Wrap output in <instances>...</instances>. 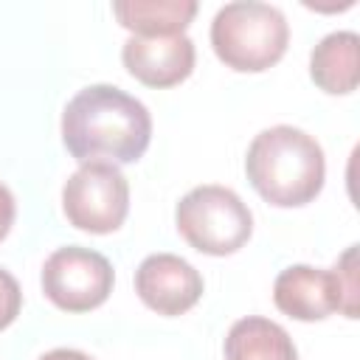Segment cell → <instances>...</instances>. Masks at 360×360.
Returning a JSON list of instances; mask_svg holds the SVG:
<instances>
[{
    "mask_svg": "<svg viewBox=\"0 0 360 360\" xmlns=\"http://www.w3.org/2000/svg\"><path fill=\"white\" fill-rule=\"evenodd\" d=\"M39 360H93V357L84 354V352H79V349H51Z\"/></svg>",
    "mask_w": 360,
    "mask_h": 360,
    "instance_id": "obj_15",
    "label": "cell"
},
{
    "mask_svg": "<svg viewBox=\"0 0 360 360\" xmlns=\"http://www.w3.org/2000/svg\"><path fill=\"white\" fill-rule=\"evenodd\" d=\"M14 217H17V202H14V194L8 186L0 183V242L8 236L11 225H14Z\"/></svg>",
    "mask_w": 360,
    "mask_h": 360,
    "instance_id": "obj_14",
    "label": "cell"
},
{
    "mask_svg": "<svg viewBox=\"0 0 360 360\" xmlns=\"http://www.w3.org/2000/svg\"><path fill=\"white\" fill-rule=\"evenodd\" d=\"M121 62L132 79L146 87H174L194 70V42L180 37H129L121 48Z\"/></svg>",
    "mask_w": 360,
    "mask_h": 360,
    "instance_id": "obj_9",
    "label": "cell"
},
{
    "mask_svg": "<svg viewBox=\"0 0 360 360\" xmlns=\"http://www.w3.org/2000/svg\"><path fill=\"white\" fill-rule=\"evenodd\" d=\"M225 360H298V352L281 323L248 315L228 329Z\"/></svg>",
    "mask_w": 360,
    "mask_h": 360,
    "instance_id": "obj_12",
    "label": "cell"
},
{
    "mask_svg": "<svg viewBox=\"0 0 360 360\" xmlns=\"http://www.w3.org/2000/svg\"><path fill=\"white\" fill-rule=\"evenodd\" d=\"M62 211L79 231L112 233L129 214V183L112 163H82L62 186Z\"/></svg>",
    "mask_w": 360,
    "mask_h": 360,
    "instance_id": "obj_6",
    "label": "cell"
},
{
    "mask_svg": "<svg viewBox=\"0 0 360 360\" xmlns=\"http://www.w3.org/2000/svg\"><path fill=\"white\" fill-rule=\"evenodd\" d=\"M245 174L256 194L276 208L312 202L326 180L321 143L290 124H276L253 135L245 155Z\"/></svg>",
    "mask_w": 360,
    "mask_h": 360,
    "instance_id": "obj_2",
    "label": "cell"
},
{
    "mask_svg": "<svg viewBox=\"0 0 360 360\" xmlns=\"http://www.w3.org/2000/svg\"><path fill=\"white\" fill-rule=\"evenodd\" d=\"M22 309V290L17 278L0 267V332L8 329Z\"/></svg>",
    "mask_w": 360,
    "mask_h": 360,
    "instance_id": "obj_13",
    "label": "cell"
},
{
    "mask_svg": "<svg viewBox=\"0 0 360 360\" xmlns=\"http://www.w3.org/2000/svg\"><path fill=\"white\" fill-rule=\"evenodd\" d=\"M42 292L65 312H90L101 307L115 284L112 264L98 250L68 245L56 248L42 264Z\"/></svg>",
    "mask_w": 360,
    "mask_h": 360,
    "instance_id": "obj_7",
    "label": "cell"
},
{
    "mask_svg": "<svg viewBox=\"0 0 360 360\" xmlns=\"http://www.w3.org/2000/svg\"><path fill=\"white\" fill-rule=\"evenodd\" d=\"M309 76L329 96H349L360 82V37L354 31L326 34L309 53Z\"/></svg>",
    "mask_w": 360,
    "mask_h": 360,
    "instance_id": "obj_10",
    "label": "cell"
},
{
    "mask_svg": "<svg viewBox=\"0 0 360 360\" xmlns=\"http://www.w3.org/2000/svg\"><path fill=\"white\" fill-rule=\"evenodd\" d=\"M115 20L132 37H180L197 14L194 0H115Z\"/></svg>",
    "mask_w": 360,
    "mask_h": 360,
    "instance_id": "obj_11",
    "label": "cell"
},
{
    "mask_svg": "<svg viewBox=\"0 0 360 360\" xmlns=\"http://www.w3.org/2000/svg\"><path fill=\"white\" fill-rule=\"evenodd\" d=\"M202 276L194 264L174 253H152L135 270L138 298L158 315L174 318L202 298Z\"/></svg>",
    "mask_w": 360,
    "mask_h": 360,
    "instance_id": "obj_8",
    "label": "cell"
},
{
    "mask_svg": "<svg viewBox=\"0 0 360 360\" xmlns=\"http://www.w3.org/2000/svg\"><path fill=\"white\" fill-rule=\"evenodd\" d=\"M177 233L205 256H231L248 245L253 214L248 202L225 186H197L174 208Z\"/></svg>",
    "mask_w": 360,
    "mask_h": 360,
    "instance_id": "obj_5",
    "label": "cell"
},
{
    "mask_svg": "<svg viewBox=\"0 0 360 360\" xmlns=\"http://www.w3.org/2000/svg\"><path fill=\"white\" fill-rule=\"evenodd\" d=\"M290 42L287 17L259 0L222 6L211 22V48L217 59L236 73H262L273 68Z\"/></svg>",
    "mask_w": 360,
    "mask_h": 360,
    "instance_id": "obj_3",
    "label": "cell"
},
{
    "mask_svg": "<svg viewBox=\"0 0 360 360\" xmlns=\"http://www.w3.org/2000/svg\"><path fill=\"white\" fill-rule=\"evenodd\" d=\"M357 290V245H349L329 270L309 264H292L281 270L273 281V304L278 312L307 323L323 321L332 312L354 321L360 312Z\"/></svg>",
    "mask_w": 360,
    "mask_h": 360,
    "instance_id": "obj_4",
    "label": "cell"
},
{
    "mask_svg": "<svg viewBox=\"0 0 360 360\" xmlns=\"http://www.w3.org/2000/svg\"><path fill=\"white\" fill-rule=\"evenodd\" d=\"M152 141L143 101L115 84L82 87L62 110V143L79 163H135Z\"/></svg>",
    "mask_w": 360,
    "mask_h": 360,
    "instance_id": "obj_1",
    "label": "cell"
}]
</instances>
